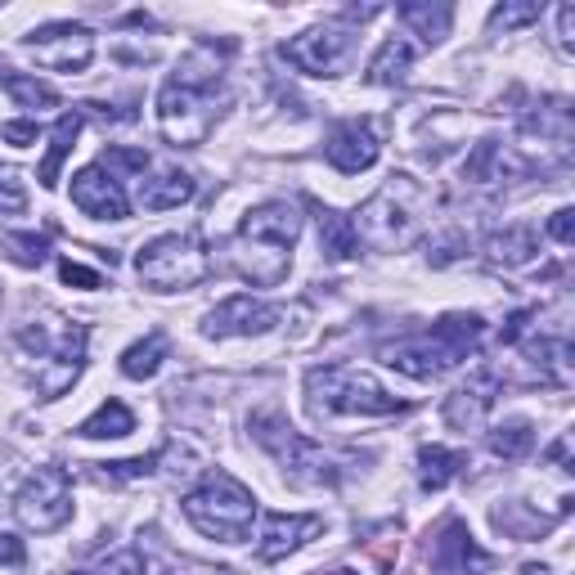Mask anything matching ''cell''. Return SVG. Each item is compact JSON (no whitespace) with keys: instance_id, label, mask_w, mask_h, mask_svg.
<instances>
[{"instance_id":"1","label":"cell","mask_w":575,"mask_h":575,"mask_svg":"<svg viewBox=\"0 0 575 575\" xmlns=\"http://www.w3.org/2000/svg\"><path fill=\"white\" fill-rule=\"evenodd\" d=\"M302 239V211L297 202L274 198L243 216L239 234L230 239V265L252 288H279L293 265V248Z\"/></svg>"},{"instance_id":"2","label":"cell","mask_w":575,"mask_h":575,"mask_svg":"<svg viewBox=\"0 0 575 575\" xmlns=\"http://www.w3.org/2000/svg\"><path fill=\"white\" fill-rule=\"evenodd\" d=\"M216 82H221V63L211 59V45H198L176 77L158 91V130L176 149H194L216 126Z\"/></svg>"},{"instance_id":"3","label":"cell","mask_w":575,"mask_h":575,"mask_svg":"<svg viewBox=\"0 0 575 575\" xmlns=\"http://www.w3.org/2000/svg\"><path fill=\"white\" fill-rule=\"evenodd\" d=\"M481 333H485L481 315H446L422 333H409L400 342H383L378 355L396 374L427 383V378H441L446 369H459L463 359H472L481 346Z\"/></svg>"},{"instance_id":"4","label":"cell","mask_w":575,"mask_h":575,"mask_svg":"<svg viewBox=\"0 0 575 575\" xmlns=\"http://www.w3.org/2000/svg\"><path fill=\"white\" fill-rule=\"evenodd\" d=\"M427 202H431V194L414 176L400 171V176L383 180V189L374 198L359 202V211L351 216L355 239L369 243L374 252H400V248H409L422 234Z\"/></svg>"},{"instance_id":"5","label":"cell","mask_w":575,"mask_h":575,"mask_svg":"<svg viewBox=\"0 0 575 575\" xmlns=\"http://www.w3.org/2000/svg\"><path fill=\"white\" fill-rule=\"evenodd\" d=\"M19 346L32 355L36 365V396L59 400L72 383L82 378L86 365V324L63 320L54 311H41L19 328Z\"/></svg>"},{"instance_id":"6","label":"cell","mask_w":575,"mask_h":575,"mask_svg":"<svg viewBox=\"0 0 575 575\" xmlns=\"http://www.w3.org/2000/svg\"><path fill=\"white\" fill-rule=\"evenodd\" d=\"M306 405L315 418H391L405 414V400H396L374 374L355 365H324L306 374Z\"/></svg>"},{"instance_id":"7","label":"cell","mask_w":575,"mask_h":575,"mask_svg":"<svg viewBox=\"0 0 575 575\" xmlns=\"http://www.w3.org/2000/svg\"><path fill=\"white\" fill-rule=\"evenodd\" d=\"M180 509L198 535L221 540V544H243L252 535V522H257V494L239 477L211 468L202 477V485L185 494Z\"/></svg>"},{"instance_id":"8","label":"cell","mask_w":575,"mask_h":575,"mask_svg":"<svg viewBox=\"0 0 575 575\" xmlns=\"http://www.w3.org/2000/svg\"><path fill=\"white\" fill-rule=\"evenodd\" d=\"M252 437L283 463V472L293 477L297 485H337L342 477V463L311 437H302V431H293V422H288L283 414H257L252 418Z\"/></svg>"},{"instance_id":"9","label":"cell","mask_w":575,"mask_h":575,"mask_svg":"<svg viewBox=\"0 0 575 575\" xmlns=\"http://www.w3.org/2000/svg\"><path fill=\"white\" fill-rule=\"evenodd\" d=\"M135 274L154 293H180V288H198L211 274V257L194 234H163L135 252Z\"/></svg>"},{"instance_id":"10","label":"cell","mask_w":575,"mask_h":575,"mask_svg":"<svg viewBox=\"0 0 575 575\" xmlns=\"http://www.w3.org/2000/svg\"><path fill=\"white\" fill-rule=\"evenodd\" d=\"M14 518L36 535L59 531L72 518V481H67V472L63 468H36L14 494Z\"/></svg>"},{"instance_id":"11","label":"cell","mask_w":575,"mask_h":575,"mask_svg":"<svg viewBox=\"0 0 575 575\" xmlns=\"http://www.w3.org/2000/svg\"><path fill=\"white\" fill-rule=\"evenodd\" d=\"M351 45H355L351 28L328 23V28H311V32L293 36V41H283L279 54L297 72H306V77H337V72L346 67V59H351Z\"/></svg>"},{"instance_id":"12","label":"cell","mask_w":575,"mask_h":575,"mask_svg":"<svg viewBox=\"0 0 575 575\" xmlns=\"http://www.w3.org/2000/svg\"><path fill=\"white\" fill-rule=\"evenodd\" d=\"M23 50L50 72H86L95 59V32L82 23H50V28H36L23 41Z\"/></svg>"},{"instance_id":"13","label":"cell","mask_w":575,"mask_h":575,"mask_svg":"<svg viewBox=\"0 0 575 575\" xmlns=\"http://www.w3.org/2000/svg\"><path fill=\"white\" fill-rule=\"evenodd\" d=\"M72 202H77L86 216L95 221H126L130 216V198H126V185L108 171V167H82L72 176Z\"/></svg>"},{"instance_id":"14","label":"cell","mask_w":575,"mask_h":575,"mask_svg":"<svg viewBox=\"0 0 575 575\" xmlns=\"http://www.w3.org/2000/svg\"><path fill=\"white\" fill-rule=\"evenodd\" d=\"M383 154V144H378V130L369 122H359V117H346L328 130L324 139V158L342 171V176H359V171H369Z\"/></svg>"},{"instance_id":"15","label":"cell","mask_w":575,"mask_h":575,"mask_svg":"<svg viewBox=\"0 0 575 575\" xmlns=\"http://www.w3.org/2000/svg\"><path fill=\"white\" fill-rule=\"evenodd\" d=\"M274 324H279V306L239 293V297H226L221 306L207 311L202 333H207V337H261V333H270Z\"/></svg>"},{"instance_id":"16","label":"cell","mask_w":575,"mask_h":575,"mask_svg":"<svg viewBox=\"0 0 575 575\" xmlns=\"http://www.w3.org/2000/svg\"><path fill=\"white\" fill-rule=\"evenodd\" d=\"M324 531L320 513H270L257 540V557L261 562H283L288 553H297L306 540H315Z\"/></svg>"},{"instance_id":"17","label":"cell","mask_w":575,"mask_h":575,"mask_svg":"<svg viewBox=\"0 0 575 575\" xmlns=\"http://www.w3.org/2000/svg\"><path fill=\"white\" fill-rule=\"evenodd\" d=\"M431 566L446 571V575H481V571L494 566V557L485 548H477L472 531L459 518H450L446 531H441V540H437V548H431Z\"/></svg>"},{"instance_id":"18","label":"cell","mask_w":575,"mask_h":575,"mask_svg":"<svg viewBox=\"0 0 575 575\" xmlns=\"http://www.w3.org/2000/svg\"><path fill=\"white\" fill-rule=\"evenodd\" d=\"M494 400H499V374L494 369H477L454 396H446V422L459 427V431H472V427L485 422Z\"/></svg>"},{"instance_id":"19","label":"cell","mask_w":575,"mask_h":575,"mask_svg":"<svg viewBox=\"0 0 575 575\" xmlns=\"http://www.w3.org/2000/svg\"><path fill=\"white\" fill-rule=\"evenodd\" d=\"M535 252H540V243H535V230H531V226H509V230L490 234V243H485V261H490V265H503V270L526 265Z\"/></svg>"},{"instance_id":"20","label":"cell","mask_w":575,"mask_h":575,"mask_svg":"<svg viewBox=\"0 0 575 575\" xmlns=\"http://www.w3.org/2000/svg\"><path fill=\"white\" fill-rule=\"evenodd\" d=\"M414 67V45L405 36H387L378 45V54L369 59V82L374 86H400Z\"/></svg>"},{"instance_id":"21","label":"cell","mask_w":575,"mask_h":575,"mask_svg":"<svg viewBox=\"0 0 575 575\" xmlns=\"http://www.w3.org/2000/svg\"><path fill=\"white\" fill-rule=\"evenodd\" d=\"M77 135H82V113H63L59 122H54V130H50V154H45V163H41V185L45 189H59V167H63V158L77 149Z\"/></svg>"},{"instance_id":"22","label":"cell","mask_w":575,"mask_h":575,"mask_svg":"<svg viewBox=\"0 0 575 575\" xmlns=\"http://www.w3.org/2000/svg\"><path fill=\"white\" fill-rule=\"evenodd\" d=\"M463 468H468L463 450H446V446H422L418 450V481H422V490H446Z\"/></svg>"},{"instance_id":"23","label":"cell","mask_w":575,"mask_h":575,"mask_svg":"<svg viewBox=\"0 0 575 575\" xmlns=\"http://www.w3.org/2000/svg\"><path fill=\"white\" fill-rule=\"evenodd\" d=\"M194 189H198L194 176H185V171H163V176H154V180L139 185V202L149 207V211H171V207L189 202Z\"/></svg>"},{"instance_id":"24","label":"cell","mask_w":575,"mask_h":575,"mask_svg":"<svg viewBox=\"0 0 575 575\" xmlns=\"http://www.w3.org/2000/svg\"><path fill=\"white\" fill-rule=\"evenodd\" d=\"M135 431V414L122 405V400H104L82 427H77V437H86V441H122V437H130Z\"/></svg>"},{"instance_id":"25","label":"cell","mask_w":575,"mask_h":575,"mask_svg":"<svg viewBox=\"0 0 575 575\" xmlns=\"http://www.w3.org/2000/svg\"><path fill=\"white\" fill-rule=\"evenodd\" d=\"M396 14H400L427 45L446 41V32H450V23H454V10H450V6H431V0H405Z\"/></svg>"},{"instance_id":"26","label":"cell","mask_w":575,"mask_h":575,"mask_svg":"<svg viewBox=\"0 0 575 575\" xmlns=\"http://www.w3.org/2000/svg\"><path fill=\"white\" fill-rule=\"evenodd\" d=\"M163 359H167V333H149L144 342L126 346V355H122V374H126L130 383H149V378L163 369Z\"/></svg>"},{"instance_id":"27","label":"cell","mask_w":575,"mask_h":575,"mask_svg":"<svg viewBox=\"0 0 575 575\" xmlns=\"http://www.w3.org/2000/svg\"><path fill=\"white\" fill-rule=\"evenodd\" d=\"M0 91H6L14 104L23 108H59V91L28 77V72H10V67H0Z\"/></svg>"},{"instance_id":"28","label":"cell","mask_w":575,"mask_h":575,"mask_svg":"<svg viewBox=\"0 0 575 575\" xmlns=\"http://www.w3.org/2000/svg\"><path fill=\"white\" fill-rule=\"evenodd\" d=\"M320 248H324V257H333V261H346V257L359 252V239H355L351 216H342V211H320Z\"/></svg>"},{"instance_id":"29","label":"cell","mask_w":575,"mask_h":575,"mask_svg":"<svg viewBox=\"0 0 575 575\" xmlns=\"http://www.w3.org/2000/svg\"><path fill=\"white\" fill-rule=\"evenodd\" d=\"M531 446H535V427L526 422V418H509V422H499L494 431H490V454L494 459H526L531 454Z\"/></svg>"},{"instance_id":"30","label":"cell","mask_w":575,"mask_h":575,"mask_svg":"<svg viewBox=\"0 0 575 575\" xmlns=\"http://www.w3.org/2000/svg\"><path fill=\"white\" fill-rule=\"evenodd\" d=\"M503 171H509V163H503V144L499 139H481L472 149V158L463 163L468 185H494V180H503Z\"/></svg>"},{"instance_id":"31","label":"cell","mask_w":575,"mask_h":575,"mask_svg":"<svg viewBox=\"0 0 575 575\" xmlns=\"http://www.w3.org/2000/svg\"><path fill=\"white\" fill-rule=\"evenodd\" d=\"M154 566H149V557H144L139 548H113V553H104L100 562H95V571H86V575H149Z\"/></svg>"},{"instance_id":"32","label":"cell","mask_w":575,"mask_h":575,"mask_svg":"<svg viewBox=\"0 0 575 575\" xmlns=\"http://www.w3.org/2000/svg\"><path fill=\"white\" fill-rule=\"evenodd\" d=\"M158 459H163V454H149V459L139 454V459H122V463H95V468H100L95 477H100V481H108V485H122V481H139V477H149V472L158 468Z\"/></svg>"},{"instance_id":"33","label":"cell","mask_w":575,"mask_h":575,"mask_svg":"<svg viewBox=\"0 0 575 575\" xmlns=\"http://www.w3.org/2000/svg\"><path fill=\"white\" fill-rule=\"evenodd\" d=\"M540 6H535V0H513V6H499L494 14H490V28L499 32H518V28H531V23H540Z\"/></svg>"},{"instance_id":"34","label":"cell","mask_w":575,"mask_h":575,"mask_svg":"<svg viewBox=\"0 0 575 575\" xmlns=\"http://www.w3.org/2000/svg\"><path fill=\"white\" fill-rule=\"evenodd\" d=\"M6 248L19 265H45L50 257V239L45 234H6Z\"/></svg>"},{"instance_id":"35","label":"cell","mask_w":575,"mask_h":575,"mask_svg":"<svg viewBox=\"0 0 575 575\" xmlns=\"http://www.w3.org/2000/svg\"><path fill=\"white\" fill-rule=\"evenodd\" d=\"M23 211H28V185L23 176L6 171L0 176V216H23Z\"/></svg>"},{"instance_id":"36","label":"cell","mask_w":575,"mask_h":575,"mask_svg":"<svg viewBox=\"0 0 575 575\" xmlns=\"http://www.w3.org/2000/svg\"><path fill=\"white\" fill-rule=\"evenodd\" d=\"M59 279L67 283V288H82V293H95V288L104 283L91 265H82V261H59Z\"/></svg>"},{"instance_id":"37","label":"cell","mask_w":575,"mask_h":575,"mask_svg":"<svg viewBox=\"0 0 575 575\" xmlns=\"http://www.w3.org/2000/svg\"><path fill=\"white\" fill-rule=\"evenodd\" d=\"M100 167H130V171H149V154H144V149H104Z\"/></svg>"},{"instance_id":"38","label":"cell","mask_w":575,"mask_h":575,"mask_svg":"<svg viewBox=\"0 0 575 575\" xmlns=\"http://www.w3.org/2000/svg\"><path fill=\"white\" fill-rule=\"evenodd\" d=\"M0 139L14 144V149H28V144L41 139V130H36V122H6L0 126Z\"/></svg>"},{"instance_id":"39","label":"cell","mask_w":575,"mask_h":575,"mask_svg":"<svg viewBox=\"0 0 575 575\" xmlns=\"http://www.w3.org/2000/svg\"><path fill=\"white\" fill-rule=\"evenodd\" d=\"M548 239L575 243V211H571V207H557V211L548 216Z\"/></svg>"},{"instance_id":"40","label":"cell","mask_w":575,"mask_h":575,"mask_svg":"<svg viewBox=\"0 0 575 575\" xmlns=\"http://www.w3.org/2000/svg\"><path fill=\"white\" fill-rule=\"evenodd\" d=\"M23 557H28L23 540H19V535H6V531H0V566H23Z\"/></svg>"},{"instance_id":"41","label":"cell","mask_w":575,"mask_h":575,"mask_svg":"<svg viewBox=\"0 0 575 575\" xmlns=\"http://www.w3.org/2000/svg\"><path fill=\"white\" fill-rule=\"evenodd\" d=\"M531 320H535V311H518V315H513L509 324H503V333H499V342H509V346H513V342H518V337L526 333V324H531Z\"/></svg>"},{"instance_id":"42","label":"cell","mask_w":575,"mask_h":575,"mask_svg":"<svg viewBox=\"0 0 575 575\" xmlns=\"http://www.w3.org/2000/svg\"><path fill=\"white\" fill-rule=\"evenodd\" d=\"M571 32H575V6H562L557 10V45L571 50Z\"/></svg>"},{"instance_id":"43","label":"cell","mask_w":575,"mask_h":575,"mask_svg":"<svg viewBox=\"0 0 575 575\" xmlns=\"http://www.w3.org/2000/svg\"><path fill=\"white\" fill-rule=\"evenodd\" d=\"M328 575H359V571H351V566H342V571H328Z\"/></svg>"}]
</instances>
